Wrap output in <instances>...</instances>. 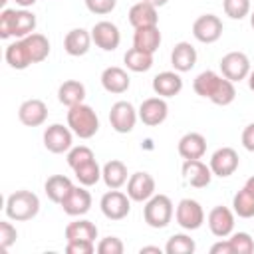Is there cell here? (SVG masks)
<instances>
[{
	"instance_id": "cell-1",
	"label": "cell",
	"mask_w": 254,
	"mask_h": 254,
	"mask_svg": "<svg viewBox=\"0 0 254 254\" xmlns=\"http://www.w3.org/2000/svg\"><path fill=\"white\" fill-rule=\"evenodd\" d=\"M192 89L196 95L210 99L214 105H230L236 97L234 83L212 69L200 71L192 81Z\"/></svg>"
},
{
	"instance_id": "cell-2",
	"label": "cell",
	"mask_w": 254,
	"mask_h": 254,
	"mask_svg": "<svg viewBox=\"0 0 254 254\" xmlns=\"http://www.w3.org/2000/svg\"><path fill=\"white\" fill-rule=\"evenodd\" d=\"M6 216L10 220H16V222H26V220H32L38 212H40V198L32 192V190H16L12 192L8 198H6Z\"/></svg>"
},
{
	"instance_id": "cell-3",
	"label": "cell",
	"mask_w": 254,
	"mask_h": 254,
	"mask_svg": "<svg viewBox=\"0 0 254 254\" xmlns=\"http://www.w3.org/2000/svg\"><path fill=\"white\" fill-rule=\"evenodd\" d=\"M67 127L79 139H91L99 131V117L93 107L85 103H77L67 111Z\"/></svg>"
},
{
	"instance_id": "cell-4",
	"label": "cell",
	"mask_w": 254,
	"mask_h": 254,
	"mask_svg": "<svg viewBox=\"0 0 254 254\" xmlns=\"http://www.w3.org/2000/svg\"><path fill=\"white\" fill-rule=\"evenodd\" d=\"M175 206L167 194H153L143 206V218L151 228H165L173 220Z\"/></svg>"
},
{
	"instance_id": "cell-5",
	"label": "cell",
	"mask_w": 254,
	"mask_h": 254,
	"mask_svg": "<svg viewBox=\"0 0 254 254\" xmlns=\"http://www.w3.org/2000/svg\"><path fill=\"white\" fill-rule=\"evenodd\" d=\"M101 212L109 220H123L131 210V198L127 192H121L117 189H109L101 200H99Z\"/></svg>"
},
{
	"instance_id": "cell-6",
	"label": "cell",
	"mask_w": 254,
	"mask_h": 254,
	"mask_svg": "<svg viewBox=\"0 0 254 254\" xmlns=\"http://www.w3.org/2000/svg\"><path fill=\"white\" fill-rule=\"evenodd\" d=\"M175 220L185 230H196L204 222V210L194 198H183L175 208Z\"/></svg>"
},
{
	"instance_id": "cell-7",
	"label": "cell",
	"mask_w": 254,
	"mask_h": 254,
	"mask_svg": "<svg viewBox=\"0 0 254 254\" xmlns=\"http://www.w3.org/2000/svg\"><path fill=\"white\" fill-rule=\"evenodd\" d=\"M44 147L54 155L67 153L73 147V131L69 127H64L62 123H54V125L46 127V131H44Z\"/></svg>"
},
{
	"instance_id": "cell-8",
	"label": "cell",
	"mask_w": 254,
	"mask_h": 254,
	"mask_svg": "<svg viewBox=\"0 0 254 254\" xmlns=\"http://www.w3.org/2000/svg\"><path fill=\"white\" fill-rule=\"evenodd\" d=\"M218 65H220L222 75L230 79L232 83L246 79L250 73V60L244 52H228L226 56H222Z\"/></svg>"
},
{
	"instance_id": "cell-9",
	"label": "cell",
	"mask_w": 254,
	"mask_h": 254,
	"mask_svg": "<svg viewBox=\"0 0 254 254\" xmlns=\"http://www.w3.org/2000/svg\"><path fill=\"white\" fill-rule=\"evenodd\" d=\"M222 20L216 14H202L192 22V36L200 44H214L222 36Z\"/></svg>"
},
{
	"instance_id": "cell-10",
	"label": "cell",
	"mask_w": 254,
	"mask_h": 254,
	"mask_svg": "<svg viewBox=\"0 0 254 254\" xmlns=\"http://www.w3.org/2000/svg\"><path fill=\"white\" fill-rule=\"evenodd\" d=\"M137 109L129 101H115L109 109V123L117 133H131L137 123Z\"/></svg>"
},
{
	"instance_id": "cell-11",
	"label": "cell",
	"mask_w": 254,
	"mask_h": 254,
	"mask_svg": "<svg viewBox=\"0 0 254 254\" xmlns=\"http://www.w3.org/2000/svg\"><path fill=\"white\" fill-rule=\"evenodd\" d=\"M91 40L97 48H101L103 52H113L119 48L121 44V32L119 28L109 22V20H101L91 28Z\"/></svg>"
},
{
	"instance_id": "cell-12",
	"label": "cell",
	"mask_w": 254,
	"mask_h": 254,
	"mask_svg": "<svg viewBox=\"0 0 254 254\" xmlns=\"http://www.w3.org/2000/svg\"><path fill=\"white\" fill-rule=\"evenodd\" d=\"M137 113H139V119H141L145 125L157 127V125H161V123L167 119V115H169V105H167L165 97H159V95H157V97H147V99H143V103L139 105Z\"/></svg>"
},
{
	"instance_id": "cell-13",
	"label": "cell",
	"mask_w": 254,
	"mask_h": 254,
	"mask_svg": "<svg viewBox=\"0 0 254 254\" xmlns=\"http://www.w3.org/2000/svg\"><path fill=\"white\" fill-rule=\"evenodd\" d=\"M238 163H240L238 153L232 147H220L212 153L208 167H210L212 175H216L220 179H226V177L234 175V171L238 169Z\"/></svg>"
},
{
	"instance_id": "cell-14",
	"label": "cell",
	"mask_w": 254,
	"mask_h": 254,
	"mask_svg": "<svg viewBox=\"0 0 254 254\" xmlns=\"http://www.w3.org/2000/svg\"><path fill=\"white\" fill-rule=\"evenodd\" d=\"M127 194L135 202H147L155 194V179L145 171L133 173L127 181Z\"/></svg>"
},
{
	"instance_id": "cell-15",
	"label": "cell",
	"mask_w": 254,
	"mask_h": 254,
	"mask_svg": "<svg viewBox=\"0 0 254 254\" xmlns=\"http://www.w3.org/2000/svg\"><path fill=\"white\" fill-rule=\"evenodd\" d=\"M208 228L216 238H226L232 234L234 230V210H230L228 206H214L208 212Z\"/></svg>"
},
{
	"instance_id": "cell-16",
	"label": "cell",
	"mask_w": 254,
	"mask_h": 254,
	"mask_svg": "<svg viewBox=\"0 0 254 254\" xmlns=\"http://www.w3.org/2000/svg\"><path fill=\"white\" fill-rule=\"evenodd\" d=\"M60 206H62L64 212L69 214V216H83V214L89 212V208H91V194H89V190H87L83 185H81V187H75V185H73V189H71L69 194L62 200Z\"/></svg>"
},
{
	"instance_id": "cell-17",
	"label": "cell",
	"mask_w": 254,
	"mask_h": 254,
	"mask_svg": "<svg viewBox=\"0 0 254 254\" xmlns=\"http://www.w3.org/2000/svg\"><path fill=\"white\" fill-rule=\"evenodd\" d=\"M18 119L26 127H40L48 119V105L42 99H26L18 107Z\"/></svg>"
},
{
	"instance_id": "cell-18",
	"label": "cell",
	"mask_w": 254,
	"mask_h": 254,
	"mask_svg": "<svg viewBox=\"0 0 254 254\" xmlns=\"http://www.w3.org/2000/svg\"><path fill=\"white\" fill-rule=\"evenodd\" d=\"M183 177L185 181L194 189H204L210 185L212 171L208 165H204L200 159H185L183 163Z\"/></svg>"
},
{
	"instance_id": "cell-19",
	"label": "cell",
	"mask_w": 254,
	"mask_h": 254,
	"mask_svg": "<svg viewBox=\"0 0 254 254\" xmlns=\"http://www.w3.org/2000/svg\"><path fill=\"white\" fill-rule=\"evenodd\" d=\"M101 85L107 93H125L131 85V77L123 67L109 65L101 71Z\"/></svg>"
},
{
	"instance_id": "cell-20",
	"label": "cell",
	"mask_w": 254,
	"mask_h": 254,
	"mask_svg": "<svg viewBox=\"0 0 254 254\" xmlns=\"http://www.w3.org/2000/svg\"><path fill=\"white\" fill-rule=\"evenodd\" d=\"M91 42H93L91 40V32H87L83 28H73L64 38V50H65L67 56L79 58V56H85L89 52Z\"/></svg>"
},
{
	"instance_id": "cell-21",
	"label": "cell",
	"mask_w": 254,
	"mask_h": 254,
	"mask_svg": "<svg viewBox=\"0 0 254 254\" xmlns=\"http://www.w3.org/2000/svg\"><path fill=\"white\" fill-rule=\"evenodd\" d=\"M171 65L179 73L190 71L196 65V50H194V46L190 42H179V44H175V48L171 52Z\"/></svg>"
},
{
	"instance_id": "cell-22",
	"label": "cell",
	"mask_w": 254,
	"mask_h": 254,
	"mask_svg": "<svg viewBox=\"0 0 254 254\" xmlns=\"http://www.w3.org/2000/svg\"><path fill=\"white\" fill-rule=\"evenodd\" d=\"M183 89V77L179 71H161L153 77V91L159 97H175Z\"/></svg>"
},
{
	"instance_id": "cell-23",
	"label": "cell",
	"mask_w": 254,
	"mask_h": 254,
	"mask_svg": "<svg viewBox=\"0 0 254 254\" xmlns=\"http://www.w3.org/2000/svg\"><path fill=\"white\" fill-rule=\"evenodd\" d=\"M177 151L183 159H202V155L206 153V139H204V135H200L196 131L185 133L179 139Z\"/></svg>"
},
{
	"instance_id": "cell-24",
	"label": "cell",
	"mask_w": 254,
	"mask_h": 254,
	"mask_svg": "<svg viewBox=\"0 0 254 254\" xmlns=\"http://www.w3.org/2000/svg\"><path fill=\"white\" fill-rule=\"evenodd\" d=\"M157 22H159V14H157V8L153 4H147L141 0L129 8V24L133 28L157 26Z\"/></svg>"
},
{
	"instance_id": "cell-25",
	"label": "cell",
	"mask_w": 254,
	"mask_h": 254,
	"mask_svg": "<svg viewBox=\"0 0 254 254\" xmlns=\"http://www.w3.org/2000/svg\"><path fill=\"white\" fill-rule=\"evenodd\" d=\"M101 179L107 189H121L129 179H127V167L119 159H111L101 167Z\"/></svg>"
},
{
	"instance_id": "cell-26",
	"label": "cell",
	"mask_w": 254,
	"mask_h": 254,
	"mask_svg": "<svg viewBox=\"0 0 254 254\" xmlns=\"http://www.w3.org/2000/svg\"><path fill=\"white\" fill-rule=\"evenodd\" d=\"M73 189V183L69 177L65 175H52L48 177L46 185H44V190H46V196L56 202V204H62V200L69 194V190Z\"/></svg>"
},
{
	"instance_id": "cell-27",
	"label": "cell",
	"mask_w": 254,
	"mask_h": 254,
	"mask_svg": "<svg viewBox=\"0 0 254 254\" xmlns=\"http://www.w3.org/2000/svg\"><path fill=\"white\" fill-rule=\"evenodd\" d=\"M4 58H6V64H8L12 69H26V67L32 65L30 52H28V48H26V44H24L22 38L6 46Z\"/></svg>"
},
{
	"instance_id": "cell-28",
	"label": "cell",
	"mask_w": 254,
	"mask_h": 254,
	"mask_svg": "<svg viewBox=\"0 0 254 254\" xmlns=\"http://www.w3.org/2000/svg\"><path fill=\"white\" fill-rule=\"evenodd\" d=\"M133 46L139 50H145L149 54H155L161 46V32L157 26H145V28H135L133 34Z\"/></svg>"
},
{
	"instance_id": "cell-29",
	"label": "cell",
	"mask_w": 254,
	"mask_h": 254,
	"mask_svg": "<svg viewBox=\"0 0 254 254\" xmlns=\"http://www.w3.org/2000/svg\"><path fill=\"white\" fill-rule=\"evenodd\" d=\"M58 99L65 107H73L77 103H83L85 99V85L77 79H67L58 87Z\"/></svg>"
},
{
	"instance_id": "cell-30",
	"label": "cell",
	"mask_w": 254,
	"mask_h": 254,
	"mask_svg": "<svg viewBox=\"0 0 254 254\" xmlns=\"http://www.w3.org/2000/svg\"><path fill=\"white\" fill-rule=\"evenodd\" d=\"M36 24H38V20L28 8L14 10V14H12V36L20 40V38H26V36L34 34Z\"/></svg>"
},
{
	"instance_id": "cell-31",
	"label": "cell",
	"mask_w": 254,
	"mask_h": 254,
	"mask_svg": "<svg viewBox=\"0 0 254 254\" xmlns=\"http://www.w3.org/2000/svg\"><path fill=\"white\" fill-rule=\"evenodd\" d=\"M123 62L127 65V69L135 71V73H141V71H149L153 67V54L145 52V50H139V48H129L123 56Z\"/></svg>"
},
{
	"instance_id": "cell-32",
	"label": "cell",
	"mask_w": 254,
	"mask_h": 254,
	"mask_svg": "<svg viewBox=\"0 0 254 254\" xmlns=\"http://www.w3.org/2000/svg\"><path fill=\"white\" fill-rule=\"evenodd\" d=\"M28 52H30V58H32V64H40L44 62L48 56H50V40L44 36V34H30L26 38H22Z\"/></svg>"
},
{
	"instance_id": "cell-33",
	"label": "cell",
	"mask_w": 254,
	"mask_h": 254,
	"mask_svg": "<svg viewBox=\"0 0 254 254\" xmlns=\"http://www.w3.org/2000/svg\"><path fill=\"white\" fill-rule=\"evenodd\" d=\"M97 238V226L91 220L79 218L65 226V240H95Z\"/></svg>"
},
{
	"instance_id": "cell-34",
	"label": "cell",
	"mask_w": 254,
	"mask_h": 254,
	"mask_svg": "<svg viewBox=\"0 0 254 254\" xmlns=\"http://www.w3.org/2000/svg\"><path fill=\"white\" fill-rule=\"evenodd\" d=\"M232 210L240 218H252L254 216V192L244 187L232 196Z\"/></svg>"
},
{
	"instance_id": "cell-35",
	"label": "cell",
	"mask_w": 254,
	"mask_h": 254,
	"mask_svg": "<svg viewBox=\"0 0 254 254\" xmlns=\"http://www.w3.org/2000/svg\"><path fill=\"white\" fill-rule=\"evenodd\" d=\"M73 173H75L77 183H79V185H83V187H93V185H97V183H99V179H101V167L97 165V161H95V159L81 163L79 167H75V169H73Z\"/></svg>"
},
{
	"instance_id": "cell-36",
	"label": "cell",
	"mask_w": 254,
	"mask_h": 254,
	"mask_svg": "<svg viewBox=\"0 0 254 254\" xmlns=\"http://www.w3.org/2000/svg\"><path fill=\"white\" fill-rule=\"evenodd\" d=\"M194 248H196L194 240L187 234H173L165 244L167 254H192Z\"/></svg>"
},
{
	"instance_id": "cell-37",
	"label": "cell",
	"mask_w": 254,
	"mask_h": 254,
	"mask_svg": "<svg viewBox=\"0 0 254 254\" xmlns=\"http://www.w3.org/2000/svg\"><path fill=\"white\" fill-rule=\"evenodd\" d=\"M224 14L232 20H242L250 14V0H222Z\"/></svg>"
},
{
	"instance_id": "cell-38",
	"label": "cell",
	"mask_w": 254,
	"mask_h": 254,
	"mask_svg": "<svg viewBox=\"0 0 254 254\" xmlns=\"http://www.w3.org/2000/svg\"><path fill=\"white\" fill-rule=\"evenodd\" d=\"M228 240L234 248V254H252L254 252V238L248 232H232Z\"/></svg>"
},
{
	"instance_id": "cell-39",
	"label": "cell",
	"mask_w": 254,
	"mask_h": 254,
	"mask_svg": "<svg viewBox=\"0 0 254 254\" xmlns=\"http://www.w3.org/2000/svg\"><path fill=\"white\" fill-rule=\"evenodd\" d=\"M91 159H95V155H93V151H91L89 147H85V145L71 147V149L67 151V165H69L71 169H75V167H79L81 163L91 161Z\"/></svg>"
},
{
	"instance_id": "cell-40",
	"label": "cell",
	"mask_w": 254,
	"mask_h": 254,
	"mask_svg": "<svg viewBox=\"0 0 254 254\" xmlns=\"http://www.w3.org/2000/svg\"><path fill=\"white\" fill-rule=\"evenodd\" d=\"M95 250L99 254H123L125 246H123L121 238H117V236H105V238L99 240V244L95 246Z\"/></svg>"
},
{
	"instance_id": "cell-41",
	"label": "cell",
	"mask_w": 254,
	"mask_h": 254,
	"mask_svg": "<svg viewBox=\"0 0 254 254\" xmlns=\"http://www.w3.org/2000/svg\"><path fill=\"white\" fill-rule=\"evenodd\" d=\"M115 4H117V0H85V8L97 16L111 14L115 10Z\"/></svg>"
},
{
	"instance_id": "cell-42",
	"label": "cell",
	"mask_w": 254,
	"mask_h": 254,
	"mask_svg": "<svg viewBox=\"0 0 254 254\" xmlns=\"http://www.w3.org/2000/svg\"><path fill=\"white\" fill-rule=\"evenodd\" d=\"M16 238H18L16 226H12V222H8V220H2L0 222V246L6 250L16 242Z\"/></svg>"
},
{
	"instance_id": "cell-43",
	"label": "cell",
	"mask_w": 254,
	"mask_h": 254,
	"mask_svg": "<svg viewBox=\"0 0 254 254\" xmlns=\"http://www.w3.org/2000/svg\"><path fill=\"white\" fill-rule=\"evenodd\" d=\"M95 250V244L91 240H67L65 252L69 254H91Z\"/></svg>"
},
{
	"instance_id": "cell-44",
	"label": "cell",
	"mask_w": 254,
	"mask_h": 254,
	"mask_svg": "<svg viewBox=\"0 0 254 254\" xmlns=\"http://www.w3.org/2000/svg\"><path fill=\"white\" fill-rule=\"evenodd\" d=\"M12 14H14V10H10V8H4L0 12V38L2 40L12 38Z\"/></svg>"
},
{
	"instance_id": "cell-45",
	"label": "cell",
	"mask_w": 254,
	"mask_h": 254,
	"mask_svg": "<svg viewBox=\"0 0 254 254\" xmlns=\"http://www.w3.org/2000/svg\"><path fill=\"white\" fill-rule=\"evenodd\" d=\"M242 147L250 153H254V123L246 125L242 131Z\"/></svg>"
},
{
	"instance_id": "cell-46",
	"label": "cell",
	"mask_w": 254,
	"mask_h": 254,
	"mask_svg": "<svg viewBox=\"0 0 254 254\" xmlns=\"http://www.w3.org/2000/svg\"><path fill=\"white\" fill-rule=\"evenodd\" d=\"M210 254H234V248L230 244V240H218L216 244L210 246Z\"/></svg>"
},
{
	"instance_id": "cell-47",
	"label": "cell",
	"mask_w": 254,
	"mask_h": 254,
	"mask_svg": "<svg viewBox=\"0 0 254 254\" xmlns=\"http://www.w3.org/2000/svg\"><path fill=\"white\" fill-rule=\"evenodd\" d=\"M14 2H16L20 8H30V6H34L38 0H14Z\"/></svg>"
},
{
	"instance_id": "cell-48",
	"label": "cell",
	"mask_w": 254,
	"mask_h": 254,
	"mask_svg": "<svg viewBox=\"0 0 254 254\" xmlns=\"http://www.w3.org/2000/svg\"><path fill=\"white\" fill-rule=\"evenodd\" d=\"M139 252H141V254H145V252H155V254H161V248H159V246H143Z\"/></svg>"
},
{
	"instance_id": "cell-49",
	"label": "cell",
	"mask_w": 254,
	"mask_h": 254,
	"mask_svg": "<svg viewBox=\"0 0 254 254\" xmlns=\"http://www.w3.org/2000/svg\"><path fill=\"white\" fill-rule=\"evenodd\" d=\"M143 2H147V4H153L155 8H161V6H165L169 0H143Z\"/></svg>"
},
{
	"instance_id": "cell-50",
	"label": "cell",
	"mask_w": 254,
	"mask_h": 254,
	"mask_svg": "<svg viewBox=\"0 0 254 254\" xmlns=\"http://www.w3.org/2000/svg\"><path fill=\"white\" fill-rule=\"evenodd\" d=\"M248 87H250V91H254V69H250V73H248Z\"/></svg>"
},
{
	"instance_id": "cell-51",
	"label": "cell",
	"mask_w": 254,
	"mask_h": 254,
	"mask_svg": "<svg viewBox=\"0 0 254 254\" xmlns=\"http://www.w3.org/2000/svg\"><path fill=\"white\" fill-rule=\"evenodd\" d=\"M244 187H248V189H250V190H252V192H254V175H252V177H248V179H246V185H244Z\"/></svg>"
},
{
	"instance_id": "cell-52",
	"label": "cell",
	"mask_w": 254,
	"mask_h": 254,
	"mask_svg": "<svg viewBox=\"0 0 254 254\" xmlns=\"http://www.w3.org/2000/svg\"><path fill=\"white\" fill-rule=\"evenodd\" d=\"M6 4H8V0H0V8H2V10L6 8Z\"/></svg>"
},
{
	"instance_id": "cell-53",
	"label": "cell",
	"mask_w": 254,
	"mask_h": 254,
	"mask_svg": "<svg viewBox=\"0 0 254 254\" xmlns=\"http://www.w3.org/2000/svg\"><path fill=\"white\" fill-rule=\"evenodd\" d=\"M250 26H252V30H254V12L250 14Z\"/></svg>"
}]
</instances>
